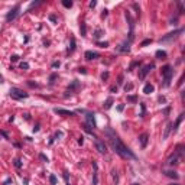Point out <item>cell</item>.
Returning <instances> with one entry per match:
<instances>
[{
    "label": "cell",
    "instance_id": "30",
    "mask_svg": "<svg viewBox=\"0 0 185 185\" xmlns=\"http://www.w3.org/2000/svg\"><path fill=\"white\" fill-rule=\"evenodd\" d=\"M58 78V74H52V75L49 77V84H54V81Z\"/></svg>",
    "mask_w": 185,
    "mask_h": 185
},
{
    "label": "cell",
    "instance_id": "51",
    "mask_svg": "<svg viewBox=\"0 0 185 185\" xmlns=\"http://www.w3.org/2000/svg\"><path fill=\"white\" fill-rule=\"evenodd\" d=\"M0 133H2V135H3V136L6 137V139H9V136H7V133H6V132H3V130H2V132H0Z\"/></svg>",
    "mask_w": 185,
    "mask_h": 185
},
{
    "label": "cell",
    "instance_id": "37",
    "mask_svg": "<svg viewBox=\"0 0 185 185\" xmlns=\"http://www.w3.org/2000/svg\"><path fill=\"white\" fill-rule=\"evenodd\" d=\"M20 68L26 71V69H29V64H28V62H22V64H20Z\"/></svg>",
    "mask_w": 185,
    "mask_h": 185
},
{
    "label": "cell",
    "instance_id": "47",
    "mask_svg": "<svg viewBox=\"0 0 185 185\" xmlns=\"http://www.w3.org/2000/svg\"><path fill=\"white\" fill-rule=\"evenodd\" d=\"M39 156H41V159H44V161H45V162H48V158H46V156H45V155H44V153H41V155H39Z\"/></svg>",
    "mask_w": 185,
    "mask_h": 185
},
{
    "label": "cell",
    "instance_id": "13",
    "mask_svg": "<svg viewBox=\"0 0 185 185\" xmlns=\"http://www.w3.org/2000/svg\"><path fill=\"white\" fill-rule=\"evenodd\" d=\"M84 57H85V59H87V61H91V59H96V58H98L100 55H98L97 52H92V51H87V52L84 54Z\"/></svg>",
    "mask_w": 185,
    "mask_h": 185
},
{
    "label": "cell",
    "instance_id": "26",
    "mask_svg": "<svg viewBox=\"0 0 185 185\" xmlns=\"http://www.w3.org/2000/svg\"><path fill=\"white\" fill-rule=\"evenodd\" d=\"M49 182H51V185H57V176H55L54 174L49 175Z\"/></svg>",
    "mask_w": 185,
    "mask_h": 185
},
{
    "label": "cell",
    "instance_id": "21",
    "mask_svg": "<svg viewBox=\"0 0 185 185\" xmlns=\"http://www.w3.org/2000/svg\"><path fill=\"white\" fill-rule=\"evenodd\" d=\"M103 33H104V32H103L101 29H96V30H94V33H92V36H94L96 39H100L101 36H103Z\"/></svg>",
    "mask_w": 185,
    "mask_h": 185
},
{
    "label": "cell",
    "instance_id": "23",
    "mask_svg": "<svg viewBox=\"0 0 185 185\" xmlns=\"http://www.w3.org/2000/svg\"><path fill=\"white\" fill-rule=\"evenodd\" d=\"M98 184V174L97 169H94V174H92V185H97Z\"/></svg>",
    "mask_w": 185,
    "mask_h": 185
},
{
    "label": "cell",
    "instance_id": "2",
    "mask_svg": "<svg viewBox=\"0 0 185 185\" xmlns=\"http://www.w3.org/2000/svg\"><path fill=\"white\" fill-rule=\"evenodd\" d=\"M161 72H162V77H163V87H169L171 80H172V74H174L172 67L171 65H165V67H162Z\"/></svg>",
    "mask_w": 185,
    "mask_h": 185
},
{
    "label": "cell",
    "instance_id": "12",
    "mask_svg": "<svg viewBox=\"0 0 185 185\" xmlns=\"http://www.w3.org/2000/svg\"><path fill=\"white\" fill-rule=\"evenodd\" d=\"M129 45H130V42H123V44H120L119 46H117V51L119 52H129V51H130V46H129Z\"/></svg>",
    "mask_w": 185,
    "mask_h": 185
},
{
    "label": "cell",
    "instance_id": "38",
    "mask_svg": "<svg viewBox=\"0 0 185 185\" xmlns=\"http://www.w3.org/2000/svg\"><path fill=\"white\" fill-rule=\"evenodd\" d=\"M49 20L54 22V23H57V16H55V15H49Z\"/></svg>",
    "mask_w": 185,
    "mask_h": 185
},
{
    "label": "cell",
    "instance_id": "45",
    "mask_svg": "<svg viewBox=\"0 0 185 185\" xmlns=\"http://www.w3.org/2000/svg\"><path fill=\"white\" fill-rule=\"evenodd\" d=\"M117 110H119V112H123V110H124V104H120V106L117 107Z\"/></svg>",
    "mask_w": 185,
    "mask_h": 185
},
{
    "label": "cell",
    "instance_id": "48",
    "mask_svg": "<svg viewBox=\"0 0 185 185\" xmlns=\"http://www.w3.org/2000/svg\"><path fill=\"white\" fill-rule=\"evenodd\" d=\"M10 182H13V181H12V179H10V178H9V179H6V181H5V182H3V185H7V184H10Z\"/></svg>",
    "mask_w": 185,
    "mask_h": 185
},
{
    "label": "cell",
    "instance_id": "16",
    "mask_svg": "<svg viewBox=\"0 0 185 185\" xmlns=\"http://www.w3.org/2000/svg\"><path fill=\"white\" fill-rule=\"evenodd\" d=\"M153 91H155V87L151 83L145 84V87H143V92H145V94H151V92H153Z\"/></svg>",
    "mask_w": 185,
    "mask_h": 185
},
{
    "label": "cell",
    "instance_id": "52",
    "mask_svg": "<svg viewBox=\"0 0 185 185\" xmlns=\"http://www.w3.org/2000/svg\"><path fill=\"white\" fill-rule=\"evenodd\" d=\"M176 20L178 19H171V25H176Z\"/></svg>",
    "mask_w": 185,
    "mask_h": 185
},
{
    "label": "cell",
    "instance_id": "53",
    "mask_svg": "<svg viewBox=\"0 0 185 185\" xmlns=\"http://www.w3.org/2000/svg\"><path fill=\"white\" fill-rule=\"evenodd\" d=\"M117 83H119V84H123V77H122V75L119 77V81H117Z\"/></svg>",
    "mask_w": 185,
    "mask_h": 185
},
{
    "label": "cell",
    "instance_id": "50",
    "mask_svg": "<svg viewBox=\"0 0 185 185\" xmlns=\"http://www.w3.org/2000/svg\"><path fill=\"white\" fill-rule=\"evenodd\" d=\"M39 127H41V126H39V124H36V126H35V127H33V132H38V130H39Z\"/></svg>",
    "mask_w": 185,
    "mask_h": 185
},
{
    "label": "cell",
    "instance_id": "22",
    "mask_svg": "<svg viewBox=\"0 0 185 185\" xmlns=\"http://www.w3.org/2000/svg\"><path fill=\"white\" fill-rule=\"evenodd\" d=\"M112 175H113L114 185H117V184H119V174H117V171H116V169H113V171H112Z\"/></svg>",
    "mask_w": 185,
    "mask_h": 185
},
{
    "label": "cell",
    "instance_id": "49",
    "mask_svg": "<svg viewBox=\"0 0 185 185\" xmlns=\"http://www.w3.org/2000/svg\"><path fill=\"white\" fill-rule=\"evenodd\" d=\"M96 5H97V2H90V7H96Z\"/></svg>",
    "mask_w": 185,
    "mask_h": 185
},
{
    "label": "cell",
    "instance_id": "18",
    "mask_svg": "<svg viewBox=\"0 0 185 185\" xmlns=\"http://www.w3.org/2000/svg\"><path fill=\"white\" fill-rule=\"evenodd\" d=\"M163 174H165L166 176H169V178H174V179H178V178H179V175H178L175 171H165Z\"/></svg>",
    "mask_w": 185,
    "mask_h": 185
},
{
    "label": "cell",
    "instance_id": "4",
    "mask_svg": "<svg viewBox=\"0 0 185 185\" xmlns=\"http://www.w3.org/2000/svg\"><path fill=\"white\" fill-rule=\"evenodd\" d=\"M182 32H184V29H176V30H174V32H169L166 36L161 38L159 42L162 44V42H169V41H172V39H176L178 36H179V33H182Z\"/></svg>",
    "mask_w": 185,
    "mask_h": 185
},
{
    "label": "cell",
    "instance_id": "40",
    "mask_svg": "<svg viewBox=\"0 0 185 185\" xmlns=\"http://www.w3.org/2000/svg\"><path fill=\"white\" fill-rule=\"evenodd\" d=\"M59 65H61V64H59V61H55V62L52 64V68H59Z\"/></svg>",
    "mask_w": 185,
    "mask_h": 185
},
{
    "label": "cell",
    "instance_id": "19",
    "mask_svg": "<svg viewBox=\"0 0 185 185\" xmlns=\"http://www.w3.org/2000/svg\"><path fill=\"white\" fill-rule=\"evenodd\" d=\"M80 33H81V36H87V25L84 22H81V25H80Z\"/></svg>",
    "mask_w": 185,
    "mask_h": 185
},
{
    "label": "cell",
    "instance_id": "24",
    "mask_svg": "<svg viewBox=\"0 0 185 185\" xmlns=\"http://www.w3.org/2000/svg\"><path fill=\"white\" fill-rule=\"evenodd\" d=\"M156 57H158L159 59H162V58H166V52L159 49V51H156Z\"/></svg>",
    "mask_w": 185,
    "mask_h": 185
},
{
    "label": "cell",
    "instance_id": "8",
    "mask_svg": "<svg viewBox=\"0 0 185 185\" xmlns=\"http://www.w3.org/2000/svg\"><path fill=\"white\" fill-rule=\"evenodd\" d=\"M152 68H155V64H147V65H145L142 69H140V72H139V78H145L146 75H147V74H149L151 72V69Z\"/></svg>",
    "mask_w": 185,
    "mask_h": 185
},
{
    "label": "cell",
    "instance_id": "35",
    "mask_svg": "<svg viewBox=\"0 0 185 185\" xmlns=\"http://www.w3.org/2000/svg\"><path fill=\"white\" fill-rule=\"evenodd\" d=\"M149 44H152V39H145V41L140 44V46H146V45H149Z\"/></svg>",
    "mask_w": 185,
    "mask_h": 185
},
{
    "label": "cell",
    "instance_id": "10",
    "mask_svg": "<svg viewBox=\"0 0 185 185\" xmlns=\"http://www.w3.org/2000/svg\"><path fill=\"white\" fill-rule=\"evenodd\" d=\"M54 112L57 113V114H59V116H75V112H69V110H65V108H54Z\"/></svg>",
    "mask_w": 185,
    "mask_h": 185
},
{
    "label": "cell",
    "instance_id": "34",
    "mask_svg": "<svg viewBox=\"0 0 185 185\" xmlns=\"http://www.w3.org/2000/svg\"><path fill=\"white\" fill-rule=\"evenodd\" d=\"M124 90H126V92H127V91H132V90H133V84H126V85H124Z\"/></svg>",
    "mask_w": 185,
    "mask_h": 185
},
{
    "label": "cell",
    "instance_id": "42",
    "mask_svg": "<svg viewBox=\"0 0 185 185\" xmlns=\"http://www.w3.org/2000/svg\"><path fill=\"white\" fill-rule=\"evenodd\" d=\"M10 59H12V62H16V61H19V57H17V55H13Z\"/></svg>",
    "mask_w": 185,
    "mask_h": 185
},
{
    "label": "cell",
    "instance_id": "55",
    "mask_svg": "<svg viewBox=\"0 0 185 185\" xmlns=\"http://www.w3.org/2000/svg\"><path fill=\"white\" fill-rule=\"evenodd\" d=\"M171 185H179V184H171Z\"/></svg>",
    "mask_w": 185,
    "mask_h": 185
},
{
    "label": "cell",
    "instance_id": "31",
    "mask_svg": "<svg viewBox=\"0 0 185 185\" xmlns=\"http://www.w3.org/2000/svg\"><path fill=\"white\" fill-rule=\"evenodd\" d=\"M137 65H140V62H139V61H135V62H132V65L129 67V69H127V71H132V69H133L135 67H137Z\"/></svg>",
    "mask_w": 185,
    "mask_h": 185
},
{
    "label": "cell",
    "instance_id": "5",
    "mask_svg": "<svg viewBox=\"0 0 185 185\" xmlns=\"http://www.w3.org/2000/svg\"><path fill=\"white\" fill-rule=\"evenodd\" d=\"M94 145H96V149L98 151V153H101V155H106V153H107V147H106L104 140H101L100 137L94 136Z\"/></svg>",
    "mask_w": 185,
    "mask_h": 185
},
{
    "label": "cell",
    "instance_id": "46",
    "mask_svg": "<svg viewBox=\"0 0 185 185\" xmlns=\"http://www.w3.org/2000/svg\"><path fill=\"white\" fill-rule=\"evenodd\" d=\"M84 143V137L81 136V137H78V145H83Z\"/></svg>",
    "mask_w": 185,
    "mask_h": 185
},
{
    "label": "cell",
    "instance_id": "3",
    "mask_svg": "<svg viewBox=\"0 0 185 185\" xmlns=\"http://www.w3.org/2000/svg\"><path fill=\"white\" fill-rule=\"evenodd\" d=\"M9 92H10V97L15 98V100H22V98H28V97H29L28 92H25V91L20 90V88H16V87L10 88Z\"/></svg>",
    "mask_w": 185,
    "mask_h": 185
},
{
    "label": "cell",
    "instance_id": "27",
    "mask_svg": "<svg viewBox=\"0 0 185 185\" xmlns=\"http://www.w3.org/2000/svg\"><path fill=\"white\" fill-rule=\"evenodd\" d=\"M74 49H75V39H71V45H69V48H68V52H72Z\"/></svg>",
    "mask_w": 185,
    "mask_h": 185
},
{
    "label": "cell",
    "instance_id": "32",
    "mask_svg": "<svg viewBox=\"0 0 185 185\" xmlns=\"http://www.w3.org/2000/svg\"><path fill=\"white\" fill-rule=\"evenodd\" d=\"M26 84H28L29 87H32V88H38V87H39V84H36V83H33V81H28Z\"/></svg>",
    "mask_w": 185,
    "mask_h": 185
},
{
    "label": "cell",
    "instance_id": "29",
    "mask_svg": "<svg viewBox=\"0 0 185 185\" xmlns=\"http://www.w3.org/2000/svg\"><path fill=\"white\" fill-rule=\"evenodd\" d=\"M127 101H130V103H136V101H137V97H136V96H127Z\"/></svg>",
    "mask_w": 185,
    "mask_h": 185
},
{
    "label": "cell",
    "instance_id": "33",
    "mask_svg": "<svg viewBox=\"0 0 185 185\" xmlns=\"http://www.w3.org/2000/svg\"><path fill=\"white\" fill-rule=\"evenodd\" d=\"M108 75H110V74H108V71H106V72H103V74H101V80H103V81H106V80L108 78Z\"/></svg>",
    "mask_w": 185,
    "mask_h": 185
},
{
    "label": "cell",
    "instance_id": "1",
    "mask_svg": "<svg viewBox=\"0 0 185 185\" xmlns=\"http://www.w3.org/2000/svg\"><path fill=\"white\" fill-rule=\"evenodd\" d=\"M107 135H108V140H110V145H112V147L114 149V152L119 155V156H122L123 159H136V155L129 149L127 146H124L123 145V142L119 139V136L116 135V133H113V130L112 129H107Z\"/></svg>",
    "mask_w": 185,
    "mask_h": 185
},
{
    "label": "cell",
    "instance_id": "6",
    "mask_svg": "<svg viewBox=\"0 0 185 185\" xmlns=\"http://www.w3.org/2000/svg\"><path fill=\"white\" fill-rule=\"evenodd\" d=\"M19 12H20V5H16L13 9H10V12L6 15V20L7 22H10V20H13V19H16L17 17V15H19Z\"/></svg>",
    "mask_w": 185,
    "mask_h": 185
},
{
    "label": "cell",
    "instance_id": "28",
    "mask_svg": "<svg viewBox=\"0 0 185 185\" xmlns=\"http://www.w3.org/2000/svg\"><path fill=\"white\" fill-rule=\"evenodd\" d=\"M15 166H16V168H22V161H20L19 158L15 159Z\"/></svg>",
    "mask_w": 185,
    "mask_h": 185
},
{
    "label": "cell",
    "instance_id": "36",
    "mask_svg": "<svg viewBox=\"0 0 185 185\" xmlns=\"http://www.w3.org/2000/svg\"><path fill=\"white\" fill-rule=\"evenodd\" d=\"M97 45H98L100 48H107V46H108V42H97Z\"/></svg>",
    "mask_w": 185,
    "mask_h": 185
},
{
    "label": "cell",
    "instance_id": "25",
    "mask_svg": "<svg viewBox=\"0 0 185 185\" xmlns=\"http://www.w3.org/2000/svg\"><path fill=\"white\" fill-rule=\"evenodd\" d=\"M62 6L67 7V9H69V7H72V2H71V0H62Z\"/></svg>",
    "mask_w": 185,
    "mask_h": 185
},
{
    "label": "cell",
    "instance_id": "9",
    "mask_svg": "<svg viewBox=\"0 0 185 185\" xmlns=\"http://www.w3.org/2000/svg\"><path fill=\"white\" fill-rule=\"evenodd\" d=\"M85 120H87L85 124H87L88 127H92V129L96 127V120H94V114H92V113L85 112Z\"/></svg>",
    "mask_w": 185,
    "mask_h": 185
},
{
    "label": "cell",
    "instance_id": "7",
    "mask_svg": "<svg viewBox=\"0 0 185 185\" xmlns=\"http://www.w3.org/2000/svg\"><path fill=\"white\" fill-rule=\"evenodd\" d=\"M80 87H81L80 81H78V80H74V81L71 83V85L68 87V90H67V94H65V97H68V96H69V92H75V91H78V90H80Z\"/></svg>",
    "mask_w": 185,
    "mask_h": 185
},
{
    "label": "cell",
    "instance_id": "15",
    "mask_svg": "<svg viewBox=\"0 0 185 185\" xmlns=\"http://www.w3.org/2000/svg\"><path fill=\"white\" fill-rule=\"evenodd\" d=\"M178 159H179V156H178L176 153H174V155H171V156L168 158L166 163H168V165H171V166H174V165H176V163H178Z\"/></svg>",
    "mask_w": 185,
    "mask_h": 185
},
{
    "label": "cell",
    "instance_id": "41",
    "mask_svg": "<svg viewBox=\"0 0 185 185\" xmlns=\"http://www.w3.org/2000/svg\"><path fill=\"white\" fill-rule=\"evenodd\" d=\"M110 91L112 92H117V85H112L110 87Z\"/></svg>",
    "mask_w": 185,
    "mask_h": 185
},
{
    "label": "cell",
    "instance_id": "43",
    "mask_svg": "<svg viewBox=\"0 0 185 185\" xmlns=\"http://www.w3.org/2000/svg\"><path fill=\"white\" fill-rule=\"evenodd\" d=\"M78 72H80V74H87V69L81 67V68H78Z\"/></svg>",
    "mask_w": 185,
    "mask_h": 185
},
{
    "label": "cell",
    "instance_id": "17",
    "mask_svg": "<svg viewBox=\"0 0 185 185\" xmlns=\"http://www.w3.org/2000/svg\"><path fill=\"white\" fill-rule=\"evenodd\" d=\"M182 119H184V113H182V114H179V116H178V119H176V122L172 124V130H174V132H176V129H178V126L181 124Z\"/></svg>",
    "mask_w": 185,
    "mask_h": 185
},
{
    "label": "cell",
    "instance_id": "20",
    "mask_svg": "<svg viewBox=\"0 0 185 185\" xmlns=\"http://www.w3.org/2000/svg\"><path fill=\"white\" fill-rule=\"evenodd\" d=\"M112 106H113V98H112V97H108V98L106 100V103H104V108L108 110V108H112Z\"/></svg>",
    "mask_w": 185,
    "mask_h": 185
},
{
    "label": "cell",
    "instance_id": "39",
    "mask_svg": "<svg viewBox=\"0 0 185 185\" xmlns=\"http://www.w3.org/2000/svg\"><path fill=\"white\" fill-rule=\"evenodd\" d=\"M140 107H142V113H140V116H142V117H145V113H146V108H145V104H140Z\"/></svg>",
    "mask_w": 185,
    "mask_h": 185
},
{
    "label": "cell",
    "instance_id": "44",
    "mask_svg": "<svg viewBox=\"0 0 185 185\" xmlns=\"http://www.w3.org/2000/svg\"><path fill=\"white\" fill-rule=\"evenodd\" d=\"M107 15H108V10H106V9H104V10H103V13H101V17H106Z\"/></svg>",
    "mask_w": 185,
    "mask_h": 185
},
{
    "label": "cell",
    "instance_id": "56",
    "mask_svg": "<svg viewBox=\"0 0 185 185\" xmlns=\"http://www.w3.org/2000/svg\"><path fill=\"white\" fill-rule=\"evenodd\" d=\"M133 185H140V184H133Z\"/></svg>",
    "mask_w": 185,
    "mask_h": 185
},
{
    "label": "cell",
    "instance_id": "11",
    "mask_svg": "<svg viewBox=\"0 0 185 185\" xmlns=\"http://www.w3.org/2000/svg\"><path fill=\"white\" fill-rule=\"evenodd\" d=\"M147 142H149V135H147V133H142V135L139 136V143H140V146H142V147H146V146H147Z\"/></svg>",
    "mask_w": 185,
    "mask_h": 185
},
{
    "label": "cell",
    "instance_id": "54",
    "mask_svg": "<svg viewBox=\"0 0 185 185\" xmlns=\"http://www.w3.org/2000/svg\"><path fill=\"white\" fill-rule=\"evenodd\" d=\"M2 80H3V78H2V75H0V83H2Z\"/></svg>",
    "mask_w": 185,
    "mask_h": 185
},
{
    "label": "cell",
    "instance_id": "14",
    "mask_svg": "<svg viewBox=\"0 0 185 185\" xmlns=\"http://www.w3.org/2000/svg\"><path fill=\"white\" fill-rule=\"evenodd\" d=\"M171 132H172V123L169 122V123H166V127H165V132H163L162 139H168L169 135H171Z\"/></svg>",
    "mask_w": 185,
    "mask_h": 185
}]
</instances>
